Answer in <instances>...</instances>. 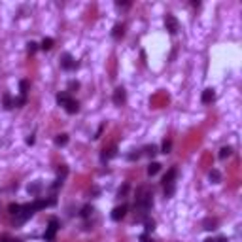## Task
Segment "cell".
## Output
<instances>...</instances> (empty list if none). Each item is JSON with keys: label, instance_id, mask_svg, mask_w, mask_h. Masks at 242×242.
I'll use <instances>...</instances> for the list:
<instances>
[{"label": "cell", "instance_id": "cell-1", "mask_svg": "<svg viewBox=\"0 0 242 242\" xmlns=\"http://www.w3.org/2000/svg\"><path fill=\"white\" fill-rule=\"evenodd\" d=\"M59 227H61L59 220H57V217H51V220H49V225H47V231H45V235H44V238H45L47 242H53V240H55V233L59 231Z\"/></svg>", "mask_w": 242, "mask_h": 242}, {"label": "cell", "instance_id": "cell-2", "mask_svg": "<svg viewBox=\"0 0 242 242\" xmlns=\"http://www.w3.org/2000/svg\"><path fill=\"white\" fill-rule=\"evenodd\" d=\"M32 214H34V206H32V204H23L21 210H19V214H17V221H19V223L27 221Z\"/></svg>", "mask_w": 242, "mask_h": 242}, {"label": "cell", "instance_id": "cell-3", "mask_svg": "<svg viewBox=\"0 0 242 242\" xmlns=\"http://www.w3.org/2000/svg\"><path fill=\"white\" fill-rule=\"evenodd\" d=\"M165 27H166V30L170 34H176L180 30V23H178V19L174 15H166L165 17Z\"/></svg>", "mask_w": 242, "mask_h": 242}, {"label": "cell", "instance_id": "cell-4", "mask_svg": "<svg viewBox=\"0 0 242 242\" xmlns=\"http://www.w3.org/2000/svg\"><path fill=\"white\" fill-rule=\"evenodd\" d=\"M76 66H78V63L72 59V55L64 53V55L61 57V68H64V70H74Z\"/></svg>", "mask_w": 242, "mask_h": 242}, {"label": "cell", "instance_id": "cell-5", "mask_svg": "<svg viewBox=\"0 0 242 242\" xmlns=\"http://www.w3.org/2000/svg\"><path fill=\"white\" fill-rule=\"evenodd\" d=\"M127 100V93H125V89L123 87H117L115 91H114V104L115 106H121Z\"/></svg>", "mask_w": 242, "mask_h": 242}, {"label": "cell", "instance_id": "cell-6", "mask_svg": "<svg viewBox=\"0 0 242 242\" xmlns=\"http://www.w3.org/2000/svg\"><path fill=\"white\" fill-rule=\"evenodd\" d=\"M125 214H127V204L115 206V208L112 210V220H114V221H119V220H123V217H125Z\"/></svg>", "mask_w": 242, "mask_h": 242}, {"label": "cell", "instance_id": "cell-7", "mask_svg": "<svg viewBox=\"0 0 242 242\" xmlns=\"http://www.w3.org/2000/svg\"><path fill=\"white\" fill-rule=\"evenodd\" d=\"M174 178H176V168H170V170L165 174V178H163L165 187H166V185H174Z\"/></svg>", "mask_w": 242, "mask_h": 242}, {"label": "cell", "instance_id": "cell-8", "mask_svg": "<svg viewBox=\"0 0 242 242\" xmlns=\"http://www.w3.org/2000/svg\"><path fill=\"white\" fill-rule=\"evenodd\" d=\"M64 110L68 112V114H78V110H80V104H78V100H68L66 104H64Z\"/></svg>", "mask_w": 242, "mask_h": 242}, {"label": "cell", "instance_id": "cell-9", "mask_svg": "<svg viewBox=\"0 0 242 242\" xmlns=\"http://www.w3.org/2000/svg\"><path fill=\"white\" fill-rule=\"evenodd\" d=\"M214 99H216L214 89H204V91H202V102H204V104H210Z\"/></svg>", "mask_w": 242, "mask_h": 242}, {"label": "cell", "instance_id": "cell-10", "mask_svg": "<svg viewBox=\"0 0 242 242\" xmlns=\"http://www.w3.org/2000/svg\"><path fill=\"white\" fill-rule=\"evenodd\" d=\"M114 155H115V146H112L110 150H104V151H102V155H100V161H102V163H106V161H108V159H112Z\"/></svg>", "mask_w": 242, "mask_h": 242}, {"label": "cell", "instance_id": "cell-11", "mask_svg": "<svg viewBox=\"0 0 242 242\" xmlns=\"http://www.w3.org/2000/svg\"><path fill=\"white\" fill-rule=\"evenodd\" d=\"M49 204H55V199H51V201H36L32 206H34V210H42V208H45V206H49Z\"/></svg>", "mask_w": 242, "mask_h": 242}, {"label": "cell", "instance_id": "cell-12", "mask_svg": "<svg viewBox=\"0 0 242 242\" xmlns=\"http://www.w3.org/2000/svg\"><path fill=\"white\" fill-rule=\"evenodd\" d=\"M68 100H70V95H68V91H63V93H59V95H57V102H59V106H64Z\"/></svg>", "mask_w": 242, "mask_h": 242}, {"label": "cell", "instance_id": "cell-13", "mask_svg": "<svg viewBox=\"0 0 242 242\" xmlns=\"http://www.w3.org/2000/svg\"><path fill=\"white\" fill-rule=\"evenodd\" d=\"M159 170H161V165H159V163H155V161H153V163H150V165H148V174H150V176H155Z\"/></svg>", "mask_w": 242, "mask_h": 242}, {"label": "cell", "instance_id": "cell-14", "mask_svg": "<svg viewBox=\"0 0 242 242\" xmlns=\"http://www.w3.org/2000/svg\"><path fill=\"white\" fill-rule=\"evenodd\" d=\"M53 38H44L42 40V44H40V47H42V49H45V51H49L51 49V47H53Z\"/></svg>", "mask_w": 242, "mask_h": 242}, {"label": "cell", "instance_id": "cell-15", "mask_svg": "<svg viewBox=\"0 0 242 242\" xmlns=\"http://www.w3.org/2000/svg\"><path fill=\"white\" fill-rule=\"evenodd\" d=\"M123 32H125L123 25H115V27H114V30H112V36H114L115 40H119L121 36H123Z\"/></svg>", "mask_w": 242, "mask_h": 242}, {"label": "cell", "instance_id": "cell-16", "mask_svg": "<svg viewBox=\"0 0 242 242\" xmlns=\"http://www.w3.org/2000/svg\"><path fill=\"white\" fill-rule=\"evenodd\" d=\"M55 144L59 148H63V146H66L68 144V134H59L57 138H55Z\"/></svg>", "mask_w": 242, "mask_h": 242}, {"label": "cell", "instance_id": "cell-17", "mask_svg": "<svg viewBox=\"0 0 242 242\" xmlns=\"http://www.w3.org/2000/svg\"><path fill=\"white\" fill-rule=\"evenodd\" d=\"M231 153H233V148H231V146H225V148L220 150V159H227V157H231Z\"/></svg>", "mask_w": 242, "mask_h": 242}, {"label": "cell", "instance_id": "cell-18", "mask_svg": "<svg viewBox=\"0 0 242 242\" xmlns=\"http://www.w3.org/2000/svg\"><path fill=\"white\" fill-rule=\"evenodd\" d=\"M19 89H21V96H27V93H29V81L27 80H21L19 81Z\"/></svg>", "mask_w": 242, "mask_h": 242}, {"label": "cell", "instance_id": "cell-19", "mask_svg": "<svg viewBox=\"0 0 242 242\" xmlns=\"http://www.w3.org/2000/svg\"><path fill=\"white\" fill-rule=\"evenodd\" d=\"M80 214H81V217H89V216L93 214V206H91V204H85V206L81 208Z\"/></svg>", "mask_w": 242, "mask_h": 242}, {"label": "cell", "instance_id": "cell-20", "mask_svg": "<svg viewBox=\"0 0 242 242\" xmlns=\"http://www.w3.org/2000/svg\"><path fill=\"white\" fill-rule=\"evenodd\" d=\"M40 187H42V184H40V182H36V184H30V185H29V193L36 195V193L40 191Z\"/></svg>", "mask_w": 242, "mask_h": 242}, {"label": "cell", "instance_id": "cell-21", "mask_svg": "<svg viewBox=\"0 0 242 242\" xmlns=\"http://www.w3.org/2000/svg\"><path fill=\"white\" fill-rule=\"evenodd\" d=\"M170 148H172V142H170V140H165V142H163V148H161V153H168V151H170Z\"/></svg>", "mask_w": 242, "mask_h": 242}, {"label": "cell", "instance_id": "cell-22", "mask_svg": "<svg viewBox=\"0 0 242 242\" xmlns=\"http://www.w3.org/2000/svg\"><path fill=\"white\" fill-rule=\"evenodd\" d=\"M4 108H6V110L13 108V100H12V96H10V95H4Z\"/></svg>", "mask_w": 242, "mask_h": 242}, {"label": "cell", "instance_id": "cell-23", "mask_svg": "<svg viewBox=\"0 0 242 242\" xmlns=\"http://www.w3.org/2000/svg\"><path fill=\"white\" fill-rule=\"evenodd\" d=\"M210 180L217 184V182H220V180H221V174H220V172H217V170H210Z\"/></svg>", "mask_w": 242, "mask_h": 242}, {"label": "cell", "instance_id": "cell-24", "mask_svg": "<svg viewBox=\"0 0 242 242\" xmlns=\"http://www.w3.org/2000/svg\"><path fill=\"white\" fill-rule=\"evenodd\" d=\"M155 153H157V146H153V144H151V146H146V155L153 157Z\"/></svg>", "mask_w": 242, "mask_h": 242}, {"label": "cell", "instance_id": "cell-25", "mask_svg": "<svg viewBox=\"0 0 242 242\" xmlns=\"http://www.w3.org/2000/svg\"><path fill=\"white\" fill-rule=\"evenodd\" d=\"M8 210H10V214L17 216V214H19V210H21V204H10V206H8Z\"/></svg>", "mask_w": 242, "mask_h": 242}, {"label": "cell", "instance_id": "cell-26", "mask_svg": "<svg viewBox=\"0 0 242 242\" xmlns=\"http://www.w3.org/2000/svg\"><path fill=\"white\" fill-rule=\"evenodd\" d=\"M27 49H29V53H36V51H38V44H36V42H29Z\"/></svg>", "mask_w": 242, "mask_h": 242}, {"label": "cell", "instance_id": "cell-27", "mask_svg": "<svg viewBox=\"0 0 242 242\" xmlns=\"http://www.w3.org/2000/svg\"><path fill=\"white\" fill-rule=\"evenodd\" d=\"M153 229H155V221L153 220H146V233H150Z\"/></svg>", "mask_w": 242, "mask_h": 242}, {"label": "cell", "instance_id": "cell-28", "mask_svg": "<svg viewBox=\"0 0 242 242\" xmlns=\"http://www.w3.org/2000/svg\"><path fill=\"white\" fill-rule=\"evenodd\" d=\"M25 102H27V96H19V99L13 102V106H23Z\"/></svg>", "mask_w": 242, "mask_h": 242}, {"label": "cell", "instance_id": "cell-29", "mask_svg": "<svg viewBox=\"0 0 242 242\" xmlns=\"http://www.w3.org/2000/svg\"><path fill=\"white\" fill-rule=\"evenodd\" d=\"M127 191H129V185L125 184V185H123V189H119V193H117V197L121 199V197H123V195H125V193H127Z\"/></svg>", "mask_w": 242, "mask_h": 242}, {"label": "cell", "instance_id": "cell-30", "mask_svg": "<svg viewBox=\"0 0 242 242\" xmlns=\"http://www.w3.org/2000/svg\"><path fill=\"white\" fill-rule=\"evenodd\" d=\"M68 89H70V91L80 89V83H78V81H70V83H68Z\"/></svg>", "mask_w": 242, "mask_h": 242}, {"label": "cell", "instance_id": "cell-31", "mask_svg": "<svg viewBox=\"0 0 242 242\" xmlns=\"http://www.w3.org/2000/svg\"><path fill=\"white\" fill-rule=\"evenodd\" d=\"M138 157H140V151H138V150H136L134 153H129V161H134V159H138Z\"/></svg>", "mask_w": 242, "mask_h": 242}, {"label": "cell", "instance_id": "cell-32", "mask_svg": "<svg viewBox=\"0 0 242 242\" xmlns=\"http://www.w3.org/2000/svg\"><path fill=\"white\" fill-rule=\"evenodd\" d=\"M140 242H151V240H150V236H148V233H144V235L140 236Z\"/></svg>", "mask_w": 242, "mask_h": 242}, {"label": "cell", "instance_id": "cell-33", "mask_svg": "<svg viewBox=\"0 0 242 242\" xmlns=\"http://www.w3.org/2000/svg\"><path fill=\"white\" fill-rule=\"evenodd\" d=\"M214 225H216V221H208V223H206V227H204V229H208V231H210V229H216V227H214Z\"/></svg>", "mask_w": 242, "mask_h": 242}, {"label": "cell", "instance_id": "cell-34", "mask_svg": "<svg viewBox=\"0 0 242 242\" xmlns=\"http://www.w3.org/2000/svg\"><path fill=\"white\" fill-rule=\"evenodd\" d=\"M27 144H29V146H32V144H34V136H32V134L27 138Z\"/></svg>", "mask_w": 242, "mask_h": 242}, {"label": "cell", "instance_id": "cell-35", "mask_svg": "<svg viewBox=\"0 0 242 242\" xmlns=\"http://www.w3.org/2000/svg\"><path fill=\"white\" fill-rule=\"evenodd\" d=\"M216 242H227V238H225V236H221V238H217Z\"/></svg>", "mask_w": 242, "mask_h": 242}, {"label": "cell", "instance_id": "cell-36", "mask_svg": "<svg viewBox=\"0 0 242 242\" xmlns=\"http://www.w3.org/2000/svg\"><path fill=\"white\" fill-rule=\"evenodd\" d=\"M0 242H13V240H10V238H2Z\"/></svg>", "mask_w": 242, "mask_h": 242}, {"label": "cell", "instance_id": "cell-37", "mask_svg": "<svg viewBox=\"0 0 242 242\" xmlns=\"http://www.w3.org/2000/svg\"><path fill=\"white\" fill-rule=\"evenodd\" d=\"M204 242H216V240H214V238H208V240H204Z\"/></svg>", "mask_w": 242, "mask_h": 242}]
</instances>
